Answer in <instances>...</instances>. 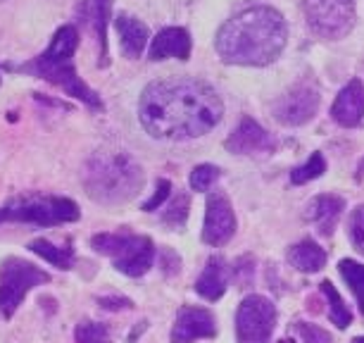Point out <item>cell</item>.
I'll return each instance as SVG.
<instances>
[{
  "instance_id": "1",
  "label": "cell",
  "mask_w": 364,
  "mask_h": 343,
  "mask_svg": "<svg viewBox=\"0 0 364 343\" xmlns=\"http://www.w3.org/2000/svg\"><path fill=\"white\" fill-rule=\"evenodd\" d=\"M224 117V102L208 81L174 77L143 88L139 100L141 127L153 139H198Z\"/></svg>"
},
{
  "instance_id": "2",
  "label": "cell",
  "mask_w": 364,
  "mask_h": 343,
  "mask_svg": "<svg viewBox=\"0 0 364 343\" xmlns=\"http://www.w3.org/2000/svg\"><path fill=\"white\" fill-rule=\"evenodd\" d=\"M288 41L286 19L269 5H255L219 26L215 48L229 65L264 67L284 53Z\"/></svg>"
},
{
  "instance_id": "3",
  "label": "cell",
  "mask_w": 364,
  "mask_h": 343,
  "mask_svg": "<svg viewBox=\"0 0 364 343\" xmlns=\"http://www.w3.org/2000/svg\"><path fill=\"white\" fill-rule=\"evenodd\" d=\"M86 194L102 205H119L139 194L143 186V169L124 150L95 153L81 174Z\"/></svg>"
},
{
  "instance_id": "4",
  "label": "cell",
  "mask_w": 364,
  "mask_h": 343,
  "mask_svg": "<svg viewBox=\"0 0 364 343\" xmlns=\"http://www.w3.org/2000/svg\"><path fill=\"white\" fill-rule=\"evenodd\" d=\"M91 246L100 255L112 260L114 270L127 277H143L155 260V243L150 236L132 234V231H114V234H98L91 238Z\"/></svg>"
},
{
  "instance_id": "5",
  "label": "cell",
  "mask_w": 364,
  "mask_h": 343,
  "mask_svg": "<svg viewBox=\"0 0 364 343\" xmlns=\"http://www.w3.org/2000/svg\"><path fill=\"white\" fill-rule=\"evenodd\" d=\"M50 281V274L24 258H8L0 265V315L10 320L31 289Z\"/></svg>"
},
{
  "instance_id": "6",
  "label": "cell",
  "mask_w": 364,
  "mask_h": 343,
  "mask_svg": "<svg viewBox=\"0 0 364 343\" xmlns=\"http://www.w3.org/2000/svg\"><path fill=\"white\" fill-rule=\"evenodd\" d=\"M8 222H26L36 226H58L67 222H77L81 217L79 205L72 198L63 196H22L10 201L5 208Z\"/></svg>"
},
{
  "instance_id": "7",
  "label": "cell",
  "mask_w": 364,
  "mask_h": 343,
  "mask_svg": "<svg viewBox=\"0 0 364 343\" xmlns=\"http://www.w3.org/2000/svg\"><path fill=\"white\" fill-rule=\"evenodd\" d=\"M8 70L19 72V74H31V77L46 79L48 84L60 86L67 95L81 100L88 110H93V112H100L102 110L100 95L95 93L88 84L81 81L77 70H74L72 60H63V63H46V60H41V58H33V60H29V63L17 65V67L8 65Z\"/></svg>"
},
{
  "instance_id": "8",
  "label": "cell",
  "mask_w": 364,
  "mask_h": 343,
  "mask_svg": "<svg viewBox=\"0 0 364 343\" xmlns=\"http://www.w3.org/2000/svg\"><path fill=\"white\" fill-rule=\"evenodd\" d=\"M307 26L326 41L348 36L355 26V0H302Z\"/></svg>"
},
{
  "instance_id": "9",
  "label": "cell",
  "mask_w": 364,
  "mask_h": 343,
  "mask_svg": "<svg viewBox=\"0 0 364 343\" xmlns=\"http://www.w3.org/2000/svg\"><path fill=\"white\" fill-rule=\"evenodd\" d=\"M277 327V305L269 298L250 293L240 300L236 310L238 343H269Z\"/></svg>"
},
{
  "instance_id": "10",
  "label": "cell",
  "mask_w": 364,
  "mask_h": 343,
  "mask_svg": "<svg viewBox=\"0 0 364 343\" xmlns=\"http://www.w3.org/2000/svg\"><path fill=\"white\" fill-rule=\"evenodd\" d=\"M319 88L314 86V81L302 79L274 102V117L286 127H302L314 120V115L319 112Z\"/></svg>"
},
{
  "instance_id": "11",
  "label": "cell",
  "mask_w": 364,
  "mask_h": 343,
  "mask_svg": "<svg viewBox=\"0 0 364 343\" xmlns=\"http://www.w3.org/2000/svg\"><path fill=\"white\" fill-rule=\"evenodd\" d=\"M236 234V215H233L229 196L222 191L208 196V210L203 219V241L208 246H224Z\"/></svg>"
},
{
  "instance_id": "12",
  "label": "cell",
  "mask_w": 364,
  "mask_h": 343,
  "mask_svg": "<svg viewBox=\"0 0 364 343\" xmlns=\"http://www.w3.org/2000/svg\"><path fill=\"white\" fill-rule=\"evenodd\" d=\"M224 148L233 155H269L277 150V139L252 117H243L229 134Z\"/></svg>"
},
{
  "instance_id": "13",
  "label": "cell",
  "mask_w": 364,
  "mask_h": 343,
  "mask_svg": "<svg viewBox=\"0 0 364 343\" xmlns=\"http://www.w3.org/2000/svg\"><path fill=\"white\" fill-rule=\"evenodd\" d=\"M215 334H217L215 315L205 310V307L186 305L176 315L169 343H193L198 339H212Z\"/></svg>"
},
{
  "instance_id": "14",
  "label": "cell",
  "mask_w": 364,
  "mask_h": 343,
  "mask_svg": "<svg viewBox=\"0 0 364 343\" xmlns=\"http://www.w3.org/2000/svg\"><path fill=\"white\" fill-rule=\"evenodd\" d=\"M331 117L336 125L355 129L362 125L364 120V84L360 79L348 81L341 88V93L336 95L333 105H331Z\"/></svg>"
},
{
  "instance_id": "15",
  "label": "cell",
  "mask_w": 364,
  "mask_h": 343,
  "mask_svg": "<svg viewBox=\"0 0 364 343\" xmlns=\"http://www.w3.org/2000/svg\"><path fill=\"white\" fill-rule=\"evenodd\" d=\"M346 210V198L336 194L314 196L305 208V219L319 229L321 236H333V229Z\"/></svg>"
},
{
  "instance_id": "16",
  "label": "cell",
  "mask_w": 364,
  "mask_h": 343,
  "mask_svg": "<svg viewBox=\"0 0 364 343\" xmlns=\"http://www.w3.org/2000/svg\"><path fill=\"white\" fill-rule=\"evenodd\" d=\"M148 58L153 63L160 60L176 58V60H188L191 58V33L181 26H167L153 38V43L148 48Z\"/></svg>"
},
{
  "instance_id": "17",
  "label": "cell",
  "mask_w": 364,
  "mask_h": 343,
  "mask_svg": "<svg viewBox=\"0 0 364 343\" xmlns=\"http://www.w3.org/2000/svg\"><path fill=\"white\" fill-rule=\"evenodd\" d=\"M114 29H117V33H119L122 53H124L129 60H139L143 55V51H146L148 38H150L148 26L136 17L119 15L114 19Z\"/></svg>"
},
{
  "instance_id": "18",
  "label": "cell",
  "mask_w": 364,
  "mask_h": 343,
  "mask_svg": "<svg viewBox=\"0 0 364 343\" xmlns=\"http://www.w3.org/2000/svg\"><path fill=\"white\" fill-rule=\"evenodd\" d=\"M226 281H229V277H226V263L224 258H210L208 265H205L203 274L198 277L196 281V293L205 300H210V303H215V300H219L226 293Z\"/></svg>"
},
{
  "instance_id": "19",
  "label": "cell",
  "mask_w": 364,
  "mask_h": 343,
  "mask_svg": "<svg viewBox=\"0 0 364 343\" xmlns=\"http://www.w3.org/2000/svg\"><path fill=\"white\" fill-rule=\"evenodd\" d=\"M288 263H291L298 272L314 274L324 270L326 265V250L321 248L317 241L312 238H302L300 243H293L288 250Z\"/></svg>"
},
{
  "instance_id": "20",
  "label": "cell",
  "mask_w": 364,
  "mask_h": 343,
  "mask_svg": "<svg viewBox=\"0 0 364 343\" xmlns=\"http://www.w3.org/2000/svg\"><path fill=\"white\" fill-rule=\"evenodd\" d=\"M26 248L31 253H36L38 258H43L48 265L58 267V270H72L74 263H77V250H74V243L67 241L65 246H58L48 238H33V241L26 243Z\"/></svg>"
},
{
  "instance_id": "21",
  "label": "cell",
  "mask_w": 364,
  "mask_h": 343,
  "mask_svg": "<svg viewBox=\"0 0 364 343\" xmlns=\"http://www.w3.org/2000/svg\"><path fill=\"white\" fill-rule=\"evenodd\" d=\"M77 46H79L77 26L65 24V26H60V29L55 31L50 46H48L46 51L38 55V58L46 60V63H63V60H72L74 51H77Z\"/></svg>"
},
{
  "instance_id": "22",
  "label": "cell",
  "mask_w": 364,
  "mask_h": 343,
  "mask_svg": "<svg viewBox=\"0 0 364 343\" xmlns=\"http://www.w3.org/2000/svg\"><path fill=\"white\" fill-rule=\"evenodd\" d=\"M112 12V0H88V19L98 31L100 41V65H107V22Z\"/></svg>"
},
{
  "instance_id": "23",
  "label": "cell",
  "mask_w": 364,
  "mask_h": 343,
  "mask_svg": "<svg viewBox=\"0 0 364 343\" xmlns=\"http://www.w3.org/2000/svg\"><path fill=\"white\" fill-rule=\"evenodd\" d=\"M319 291L324 293L326 300H328V320H331L338 329H348L350 322H353V312L348 310V305H346V300H343L341 293L333 289V284L328 279L321 281Z\"/></svg>"
},
{
  "instance_id": "24",
  "label": "cell",
  "mask_w": 364,
  "mask_h": 343,
  "mask_svg": "<svg viewBox=\"0 0 364 343\" xmlns=\"http://www.w3.org/2000/svg\"><path fill=\"white\" fill-rule=\"evenodd\" d=\"M338 272L341 277L346 279V284L350 286L353 296L357 298V305H360V312L364 315V265L357 263V260H341L338 263Z\"/></svg>"
},
{
  "instance_id": "25",
  "label": "cell",
  "mask_w": 364,
  "mask_h": 343,
  "mask_svg": "<svg viewBox=\"0 0 364 343\" xmlns=\"http://www.w3.org/2000/svg\"><path fill=\"white\" fill-rule=\"evenodd\" d=\"M324 172H326V157L317 150V153L310 155V160L302 164V167H295L291 172V184H295V186H302V184H307L312 179H319Z\"/></svg>"
},
{
  "instance_id": "26",
  "label": "cell",
  "mask_w": 364,
  "mask_h": 343,
  "mask_svg": "<svg viewBox=\"0 0 364 343\" xmlns=\"http://www.w3.org/2000/svg\"><path fill=\"white\" fill-rule=\"evenodd\" d=\"M188 208H191V201H188L186 194L174 196V201H171L162 212V224H167V226H171V229L178 231L188 219Z\"/></svg>"
},
{
  "instance_id": "27",
  "label": "cell",
  "mask_w": 364,
  "mask_h": 343,
  "mask_svg": "<svg viewBox=\"0 0 364 343\" xmlns=\"http://www.w3.org/2000/svg\"><path fill=\"white\" fill-rule=\"evenodd\" d=\"M74 339H77V343H109V327L102 324V322L84 320L77 324Z\"/></svg>"
},
{
  "instance_id": "28",
  "label": "cell",
  "mask_w": 364,
  "mask_h": 343,
  "mask_svg": "<svg viewBox=\"0 0 364 343\" xmlns=\"http://www.w3.org/2000/svg\"><path fill=\"white\" fill-rule=\"evenodd\" d=\"M222 176V169L217 164H198V167L191 172V189L203 194V191H210L217 184V179Z\"/></svg>"
},
{
  "instance_id": "29",
  "label": "cell",
  "mask_w": 364,
  "mask_h": 343,
  "mask_svg": "<svg viewBox=\"0 0 364 343\" xmlns=\"http://www.w3.org/2000/svg\"><path fill=\"white\" fill-rule=\"evenodd\" d=\"M348 236H350V243L355 246L357 253L364 255V205L353 210V215L348 219Z\"/></svg>"
},
{
  "instance_id": "30",
  "label": "cell",
  "mask_w": 364,
  "mask_h": 343,
  "mask_svg": "<svg viewBox=\"0 0 364 343\" xmlns=\"http://www.w3.org/2000/svg\"><path fill=\"white\" fill-rule=\"evenodd\" d=\"M295 332L300 334L302 343H333L331 334L319 324H310V322H295Z\"/></svg>"
},
{
  "instance_id": "31",
  "label": "cell",
  "mask_w": 364,
  "mask_h": 343,
  "mask_svg": "<svg viewBox=\"0 0 364 343\" xmlns=\"http://www.w3.org/2000/svg\"><path fill=\"white\" fill-rule=\"evenodd\" d=\"M171 194V181L169 179H157V186H155V194L150 201H146L141 205L143 212H155L157 208H162L164 203H167V198Z\"/></svg>"
},
{
  "instance_id": "32",
  "label": "cell",
  "mask_w": 364,
  "mask_h": 343,
  "mask_svg": "<svg viewBox=\"0 0 364 343\" xmlns=\"http://www.w3.org/2000/svg\"><path fill=\"white\" fill-rule=\"evenodd\" d=\"M98 305L102 310H109V312H119V310H132L134 303L124 296H102L98 298Z\"/></svg>"
},
{
  "instance_id": "33",
  "label": "cell",
  "mask_w": 364,
  "mask_h": 343,
  "mask_svg": "<svg viewBox=\"0 0 364 343\" xmlns=\"http://www.w3.org/2000/svg\"><path fill=\"white\" fill-rule=\"evenodd\" d=\"M178 267H181V260L171 248H164L162 250V272L167 274V277H174L178 274Z\"/></svg>"
},
{
  "instance_id": "34",
  "label": "cell",
  "mask_w": 364,
  "mask_h": 343,
  "mask_svg": "<svg viewBox=\"0 0 364 343\" xmlns=\"http://www.w3.org/2000/svg\"><path fill=\"white\" fill-rule=\"evenodd\" d=\"M148 327H150V324H148V322H139V327H136V329H134V332H132V334H129V339H127V341H129V343H134L136 339H139V334H141V332H146V329H148Z\"/></svg>"
},
{
  "instance_id": "35",
  "label": "cell",
  "mask_w": 364,
  "mask_h": 343,
  "mask_svg": "<svg viewBox=\"0 0 364 343\" xmlns=\"http://www.w3.org/2000/svg\"><path fill=\"white\" fill-rule=\"evenodd\" d=\"M0 222H8V212H5V208H0Z\"/></svg>"
},
{
  "instance_id": "36",
  "label": "cell",
  "mask_w": 364,
  "mask_h": 343,
  "mask_svg": "<svg viewBox=\"0 0 364 343\" xmlns=\"http://www.w3.org/2000/svg\"><path fill=\"white\" fill-rule=\"evenodd\" d=\"M353 343H364V336H357V339H353Z\"/></svg>"
},
{
  "instance_id": "37",
  "label": "cell",
  "mask_w": 364,
  "mask_h": 343,
  "mask_svg": "<svg viewBox=\"0 0 364 343\" xmlns=\"http://www.w3.org/2000/svg\"><path fill=\"white\" fill-rule=\"evenodd\" d=\"M279 343H295L293 339H284V341H279Z\"/></svg>"
}]
</instances>
